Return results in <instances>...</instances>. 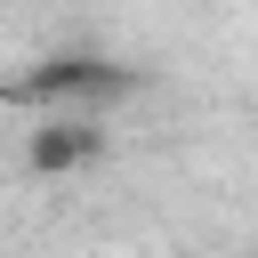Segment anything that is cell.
I'll list each match as a JSON object with an SVG mask.
<instances>
[{"label": "cell", "instance_id": "obj_1", "mask_svg": "<svg viewBox=\"0 0 258 258\" xmlns=\"http://www.w3.org/2000/svg\"><path fill=\"white\" fill-rule=\"evenodd\" d=\"M97 145H105V137H97L89 121H48V129L32 137V161H40V169H73V161H89Z\"/></svg>", "mask_w": 258, "mask_h": 258}]
</instances>
